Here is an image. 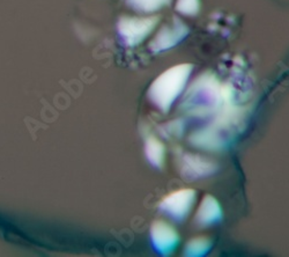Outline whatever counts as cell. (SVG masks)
<instances>
[{
  "mask_svg": "<svg viewBox=\"0 0 289 257\" xmlns=\"http://www.w3.org/2000/svg\"><path fill=\"white\" fill-rule=\"evenodd\" d=\"M196 202V191L183 189L167 196L160 203V211L176 221H182L189 216Z\"/></svg>",
  "mask_w": 289,
  "mask_h": 257,
  "instance_id": "5",
  "label": "cell"
},
{
  "mask_svg": "<svg viewBox=\"0 0 289 257\" xmlns=\"http://www.w3.org/2000/svg\"><path fill=\"white\" fill-rule=\"evenodd\" d=\"M164 145L160 141H157L155 137H148L146 139V144H144V153H146V158L150 161V163L153 167L161 169L164 162Z\"/></svg>",
  "mask_w": 289,
  "mask_h": 257,
  "instance_id": "10",
  "label": "cell"
},
{
  "mask_svg": "<svg viewBox=\"0 0 289 257\" xmlns=\"http://www.w3.org/2000/svg\"><path fill=\"white\" fill-rule=\"evenodd\" d=\"M223 109L215 121L199 131L192 133L190 143L206 151H220L227 147L242 132L245 114L242 109L228 101H223Z\"/></svg>",
  "mask_w": 289,
  "mask_h": 257,
  "instance_id": "1",
  "label": "cell"
},
{
  "mask_svg": "<svg viewBox=\"0 0 289 257\" xmlns=\"http://www.w3.org/2000/svg\"><path fill=\"white\" fill-rule=\"evenodd\" d=\"M152 246L162 256H169L176 249L179 237L176 230L164 221H154L151 227Z\"/></svg>",
  "mask_w": 289,
  "mask_h": 257,
  "instance_id": "7",
  "label": "cell"
},
{
  "mask_svg": "<svg viewBox=\"0 0 289 257\" xmlns=\"http://www.w3.org/2000/svg\"><path fill=\"white\" fill-rule=\"evenodd\" d=\"M159 22L156 16L139 19V17H122L118 22V33L128 46H135L150 35Z\"/></svg>",
  "mask_w": 289,
  "mask_h": 257,
  "instance_id": "4",
  "label": "cell"
},
{
  "mask_svg": "<svg viewBox=\"0 0 289 257\" xmlns=\"http://www.w3.org/2000/svg\"><path fill=\"white\" fill-rule=\"evenodd\" d=\"M222 102V85L212 73H205L191 85L184 95L181 107L189 114L205 116L216 110Z\"/></svg>",
  "mask_w": 289,
  "mask_h": 257,
  "instance_id": "2",
  "label": "cell"
},
{
  "mask_svg": "<svg viewBox=\"0 0 289 257\" xmlns=\"http://www.w3.org/2000/svg\"><path fill=\"white\" fill-rule=\"evenodd\" d=\"M191 64H181L162 73L153 81L148 89V99L162 112H168L170 108L182 94L192 73Z\"/></svg>",
  "mask_w": 289,
  "mask_h": 257,
  "instance_id": "3",
  "label": "cell"
},
{
  "mask_svg": "<svg viewBox=\"0 0 289 257\" xmlns=\"http://www.w3.org/2000/svg\"><path fill=\"white\" fill-rule=\"evenodd\" d=\"M213 246V242L208 238H196L187 242L184 250V255L189 257H201L208 254Z\"/></svg>",
  "mask_w": 289,
  "mask_h": 257,
  "instance_id": "11",
  "label": "cell"
},
{
  "mask_svg": "<svg viewBox=\"0 0 289 257\" xmlns=\"http://www.w3.org/2000/svg\"><path fill=\"white\" fill-rule=\"evenodd\" d=\"M172 0H128V5L138 12H154L161 7L169 5Z\"/></svg>",
  "mask_w": 289,
  "mask_h": 257,
  "instance_id": "12",
  "label": "cell"
},
{
  "mask_svg": "<svg viewBox=\"0 0 289 257\" xmlns=\"http://www.w3.org/2000/svg\"><path fill=\"white\" fill-rule=\"evenodd\" d=\"M183 129H184L183 122L181 120H177V121H172L168 124L162 125L161 132L164 137H170V136L178 137L183 133Z\"/></svg>",
  "mask_w": 289,
  "mask_h": 257,
  "instance_id": "14",
  "label": "cell"
},
{
  "mask_svg": "<svg viewBox=\"0 0 289 257\" xmlns=\"http://www.w3.org/2000/svg\"><path fill=\"white\" fill-rule=\"evenodd\" d=\"M176 11L184 15H196L199 11V0H177Z\"/></svg>",
  "mask_w": 289,
  "mask_h": 257,
  "instance_id": "13",
  "label": "cell"
},
{
  "mask_svg": "<svg viewBox=\"0 0 289 257\" xmlns=\"http://www.w3.org/2000/svg\"><path fill=\"white\" fill-rule=\"evenodd\" d=\"M189 34V28L179 19H175L172 27H163L154 40L150 43V49L153 52H161L172 49L182 42Z\"/></svg>",
  "mask_w": 289,
  "mask_h": 257,
  "instance_id": "8",
  "label": "cell"
},
{
  "mask_svg": "<svg viewBox=\"0 0 289 257\" xmlns=\"http://www.w3.org/2000/svg\"><path fill=\"white\" fill-rule=\"evenodd\" d=\"M218 171V165L203 156L185 153L182 156L181 176L184 181L191 182L213 175Z\"/></svg>",
  "mask_w": 289,
  "mask_h": 257,
  "instance_id": "6",
  "label": "cell"
},
{
  "mask_svg": "<svg viewBox=\"0 0 289 257\" xmlns=\"http://www.w3.org/2000/svg\"><path fill=\"white\" fill-rule=\"evenodd\" d=\"M222 219V208L218 200L211 195H206L197 211L196 223L200 227H208V226L220 223Z\"/></svg>",
  "mask_w": 289,
  "mask_h": 257,
  "instance_id": "9",
  "label": "cell"
}]
</instances>
